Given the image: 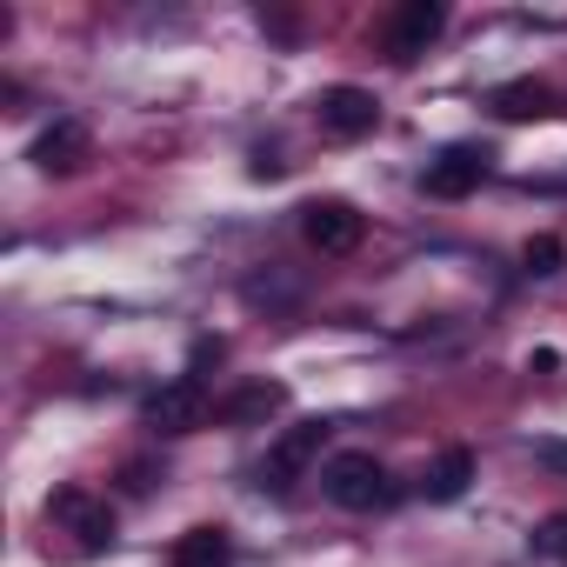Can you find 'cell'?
Listing matches in <instances>:
<instances>
[{
  "label": "cell",
  "mask_w": 567,
  "mask_h": 567,
  "mask_svg": "<svg viewBox=\"0 0 567 567\" xmlns=\"http://www.w3.org/2000/svg\"><path fill=\"white\" fill-rule=\"evenodd\" d=\"M534 554H567V514H554V520L534 534Z\"/></svg>",
  "instance_id": "9a60e30c"
},
{
  "label": "cell",
  "mask_w": 567,
  "mask_h": 567,
  "mask_svg": "<svg viewBox=\"0 0 567 567\" xmlns=\"http://www.w3.org/2000/svg\"><path fill=\"white\" fill-rule=\"evenodd\" d=\"M174 567H234L227 527H187V534L174 540Z\"/></svg>",
  "instance_id": "8fae6325"
},
{
  "label": "cell",
  "mask_w": 567,
  "mask_h": 567,
  "mask_svg": "<svg viewBox=\"0 0 567 567\" xmlns=\"http://www.w3.org/2000/svg\"><path fill=\"white\" fill-rule=\"evenodd\" d=\"M87 147H94V141H87L81 121H54V127L34 141V167H41V174H81V167H87Z\"/></svg>",
  "instance_id": "9c48e42d"
},
{
  "label": "cell",
  "mask_w": 567,
  "mask_h": 567,
  "mask_svg": "<svg viewBox=\"0 0 567 567\" xmlns=\"http://www.w3.org/2000/svg\"><path fill=\"white\" fill-rule=\"evenodd\" d=\"M560 260H567V247H560L554 234H540V240H527V274H560Z\"/></svg>",
  "instance_id": "5bb4252c"
},
{
  "label": "cell",
  "mask_w": 567,
  "mask_h": 567,
  "mask_svg": "<svg viewBox=\"0 0 567 567\" xmlns=\"http://www.w3.org/2000/svg\"><path fill=\"white\" fill-rule=\"evenodd\" d=\"M48 520L68 527L81 547H107V540H114V507H107L101 494H87V487H61V494L48 501Z\"/></svg>",
  "instance_id": "3957f363"
},
{
  "label": "cell",
  "mask_w": 567,
  "mask_h": 567,
  "mask_svg": "<svg viewBox=\"0 0 567 567\" xmlns=\"http://www.w3.org/2000/svg\"><path fill=\"white\" fill-rule=\"evenodd\" d=\"M547 101H554V94H547L540 81H507V87L494 94V114H501V121H540Z\"/></svg>",
  "instance_id": "4fadbf2b"
},
{
  "label": "cell",
  "mask_w": 567,
  "mask_h": 567,
  "mask_svg": "<svg viewBox=\"0 0 567 567\" xmlns=\"http://www.w3.org/2000/svg\"><path fill=\"white\" fill-rule=\"evenodd\" d=\"M441 28H447V8L441 0H401V8L388 14V61H421L434 41H441Z\"/></svg>",
  "instance_id": "7a4b0ae2"
},
{
  "label": "cell",
  "mask_w": 567,
  "mask_h": 567,
  "mask_svg": "<svg viewBox=\"0 0 567 567\" xmlns=\"http://www.w3.org/2000/svg\"><path fill=\"white\" fill-rule=\"evenodd\" d=\"M200 414H207V394H200L194 374H181V381H167L161 394H147V427H161V434H194Z\"/></svg>",
  "instance_id": "ba28073f"
},
{
  "label": "cell",
  "mask_w": 567,
  "mask_h": 567,
  "mask_svg": "<svg viewBox=\"0 0 567 567\" xmlns=\"http://www.w3.org/2000/svg\"><path fill=\"white\" fill-rule=\"evenodd\" d=\"M301 234L315 254H354L361 247V214L348 200H308L301 207Z\"/></svg>",
  "instance_id": "52a82bcc"
},
{
  "label": "cell",
  "mask_w": 567,
  "mask_h": 567,
  "mask_svg": "<svg viewBox=\"0 0 567 567\" xmlns=\"http://www.w3.org/2000/svg\"><path fill=\"white\" fill-rule=\"evenodd\" d=\"M321 487H328V501H334V507H348V514H374V507H388V501H394V481H388V467H381L368 447L334 454V461L321 467Z\"/></svg>",
  "instance_id": "6da1fadb"
},
{
  "label": "cell",
  "mask_w": 567,
  "mask_h": 567,
  "mask_svg": "<svg viewBox=\"0 0 567 567\" xmlns=\"http://www.w3.org/2000/svg\"><path fill=\"white\" fill-rule=\"evenodd\" d=\"M321 441H328V421H301V427H288L274 447H267V467H260V481H274V487H295L315 461H321Z\"/></svg>",
  "instance_id": "277c9868"
},
{
  "label": "cell",
  "mask_w": 567,
  "mask_h": 567,
  "mask_svg": "<svg viewBox=\"0 0 567 567\" xmlns=\"http://www.w3.org/2000/svg\"><path fill=\"white\" fill-rule=\"evenodd\" d=\"M315 114H321V134H334V141H361V134H374L381 101H374L368 87H328V94L315 101Z\"/></svg>",
  "instance_id": "5b68a950"
},
{
  "label": "cell",
  "mask_w": 567,
  "mask_h": 567,
  "mask_svg": "<svg viewBox=\"0 0 567 567\" xmlns=\"http://www.w3.org/2000/svg\"><path fill=\"white\" fill-rule=\"evenodd\" d=\"M280 408H288V388H280V381H247L240 394H227L220 421H227V427H260V421H274Z\"/></svg>",
  "instance_id": "30bf717a"
},
{
  "label": "cell",
  "mask_w": 567,
  "mask_h": 567,
  "mask_svg": "<svg viewBox=\"0 0 567 567\" xmlns=\"http://www.w3.org/2000/svg\"><path fill=\"white\" fill-rule=\"evenodd\" d=\"M467 481H474V454H467V447H447V454L421 474V494H427V501H461Z\"/></svg>",
  "instance_id": "7c38bea8"
},
{
  "label": "cell",
  "mask_w": 567,
  "mask_h": 567,
  "mask_svg": "<svg viewBox=\"0 0 567 567\" xmlns=\"http://www.w3.org/2000/svg\"><path fill=\"white\" fill-rule=\"evenodd\" d=\"M481 181H487V147H447V154H434L427 174H421V187H427L434 200H467Z\"/></svg>",
  "instance_id": "8992f818"
}]
</instances>
